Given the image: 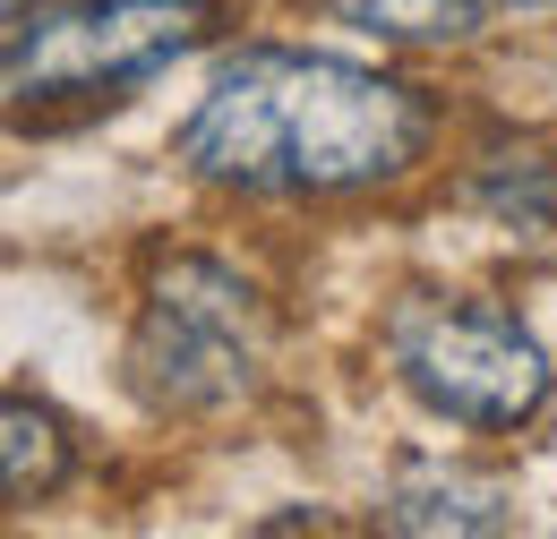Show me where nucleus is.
<instances>
[{
  "label": "nucleus",
  "instance_id": "obj_1",
  "mask_svg": "<svg viewBox=\"0 0 557 539\" xmlns=\"http://www.w3.org/2000/svg\"><path fill=\"white\" fill-rule=\"evenodd\" d=\"M429 146V103L412 86L377 77L335 52H283L258 43L214 68L198 112L172 129V154L223 180V189H267V198H335L412 172Z\"/></svg>",
  "mask_w": 557,
  "mask_h": 539
},
{
  "label": "nucleus",
  "instance_id": "obj_2",
  "mask_svg": "<svg viewBox=\"0 0 557 539\" xmlns=\"http://www.w3.org/2000/svg\"><path fill=\"white\" fill-rule=\"evenodd\" d=\"M267 309L240 274H223L214 258H172L154 274L129 335V386L154 411H223L240 403L267 368Z\"/></svg>",
  "mask_w": 557,
  "mask_h": 539
},
{
  "label": "nucleus",
  "instance_id": "obj_3",
  "mask_svg": "<svg viewBox=\"0 0 557 539\" xmlns=\"http://www.w3.org/2000/svg\"><path fill=\"white\" fill-rule=\"evenodd\" d=\"M386 360H395L404 394L429 403L437 419H455V428H523L549 394V351L497 300L412 291L386 326Z\"/></svg>",
  "mask_w": 557,
  "mask_h": 539
},
{
  "label": "nucleus",
  "instance_id": "obj_4",
  "mask_svg": "<svg viewBox=\"0 0 557 539\" xmlns=\"http://www.w3.org/2000/svg\"><path fill=\"white\" fill-rule=\"evenodd\" d=\"M207 0H70L35 26H9V95H112L129 77H154L207 35Z\"/></svg>",
  "mask_w": 557,
  "mask_h": 539
},
{
  "label": "nucleus",
  "instance_id": "obj_5",
  "mask_svg": "<svg viewBox=\"0 0 557 539\" xmlns=\"http://www.w3.org/2000/svg\"><path fill=\"white\" fill-rule=\"evenodd\" d=\"M395 531H506V488L481 472H404L386 497Z\"/></svg>",
  "mask_w": 557,
  "mask_h": 539
},
{
  "label": "nucleus",
  "instance_id": "obj_6",
  "mask_svg": "<svg viewBox=\"0 0 557 539\" xmlns=\"http://www.w3.org/2000/svg\"><path fill=\"white\" fill-rule=\"evenodd\" d=\"M0 479H9L17 505L52 497V488L70 479V437H61V419L44 403H26V394H9V411H0Z\"/></svg>",
  "mask_w": 557,
  "mask_h": 539
},
{
  "label": "nucleus",
  "instance_id": "obj_7",
  "mask_svg": "<svg viewBox=\"0 0 557 539\" xmlns=\"http://www.w3.org/2000/svg\"><path fill=\"white\" fill-rule=\"evenodd\" d=\"M326 9L377 43H455L481 26V0H326Z\"/></svg>",
  "mask_w": 557,
  "mask_h": 539
},
{
  "label": "nucleus",
  "instance_id": "obj_8",
  "mask_svg": "<svg viewBox=\"0 0 557 539\" xmlns=\"http://www.w3.org/2000/svg\"><path fill=\"white\" fill-rule=\"evenodd\" d=\"M481 9H549V0H481Z\"/></svg>",
  "mask_w": 557,
  "mask_h": 539
}]
</instances>
